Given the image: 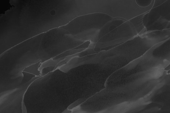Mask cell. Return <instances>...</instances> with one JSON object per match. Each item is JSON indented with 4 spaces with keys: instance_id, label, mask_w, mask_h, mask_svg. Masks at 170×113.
<instances>
[{
    "instance_id": "1",
    "label": "cell",
    "mask_w": 170,
    "mask_h": 113,
    "mask_svg": "<svg viewBox=\"0 0 170 113\" xmlns=\"http://www.w3.org/2000/svg\"><path fill=\"white\" fill-rule=\"evenodd\" d=\"M40 63L41 61H39L31 66L26 68L23 70V72L27 73L30 74L35 75L37 76H40L41 74L39 69L41 65Z\"/></svg>"
},
{
    "instance_id": "2",
    "label": "cell",
    "mask_w": 170,
    "mask_h": 113,
    "mask_svg": "<svg viewBox=\"0 0 170 113\" xmlns=\"http://www.w3.org/2000/svg\"><path fill=\"white\" fill-rule=\"evenodd\" d=\"M85 100L83 99H79L74 103L69 105V107H68V109L69 110H71V109L73 108L74 107L77 106L79 104L81 103L83 101H84Z\"/></svg>"
}]
</instances>
